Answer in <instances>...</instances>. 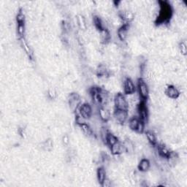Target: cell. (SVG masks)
<instances>
[{
	"instance_id": "cell-1",
	"label": "cell",
	"mask_w": 187,
	"mask_h": 187,
	"mask_svg": "<svg viewBox=\"0 0 187 187\" xmlns=\"http://www.w3.org/2000/svg\"><path fill=\"white\" fill-rule=\"evenodd\" d=\"M159 4L160 11L157 22L161 23L168 21L169 18H170L172 16V9L170 5L167 2H159Z\"/></svg>"
},
{
	"instance_id": "cell-2",
	"label": "cell",
	"mask_w": 187,
	"mask_h": 187,
	"mask_svg": "<svg viewBox=\"0 0 187 187\" xmlns=\"http://www.w3.org/2000/svg\"><path fill=\"white\" fill-rule=\"evenodd\" d=\"M114 104H115L116 109L127 110L128 103L127 99L121 93H118L116 94L115 99H114Z\"/></svg>"
},
{
	"instance_id": "cell-3",
	"label": "cell",
	"mask_w": 187,
	"mask_h": 187,
	"mask_svg": "<svg viewBox=\"0 0 187 187\" xmlns=\"http://www.w3.org/2000/svg\"><path fill=\"white\" fill-rule=\"evenodd\" d=\"M138 91H139L140 97H141L142 100L146 101L148 97H149V88L146 84V83L143 80V79H139L137 82Z\"/></svg>"
},
{
	"instance_id": "cell-4",
	"label": "cell",
	"mask_w": 187,
	"mask_h": 187,
	"mask_svg": "<svg viewBox=\"0 0 187 187\" xmlns=\"http://www.w3.org/2000/svg\"><path fill=\"white\" fill-rule=\"evenodd\" d=\"M138 110V113H139V119L141 121H143V122L146 123V121H147L148 116H149V113H148V109L146 105V101L145 100H141L140 103L139 104L137 107Z\"/></svg>"
},
{
	"instance_id": "cell-5",
	"label": "cell",
	"mask_w": 187,
	"mask_h": 187,
	"mask_svg": "<svg viewBox=\"0 0 187 187\" xmlns=\"http://www.w3.org/2000/svg\"><path fill=\"white\" fill-rule=\"evenodd\" d=\"M79 114L84 119H90L92 115V109L91 105L88 103H84L80 107Z\"/></svg>"
},
{
	"instance_id": "cell-6",
	"label": "cell",
	"mask_w": 187,
	"mask_h": 187,
	"mask_svg": "<svg viewBox=\"0 0 187 187\" xmlns=\"http://www.w3.org/2000/svg\"><path fill=\"white\" fill-rule=\"evenodd\" d=\"M69 104L72 110H76L77 107L80 103V97L79 94L76 93H72L69 96Z\"/></svg>"
},
{
	"instance_id": "cell-7",
	"label": "cell",
	"mask_w": 187,
	"mask_h": 187,
	"mask_svg": "<svg viewBox=\"0 0 187 187\" xmlns=\"http://www.w3.org/2000/svg\"><path fill=\"white\" fill-rule=\"evenodd\" d=\"M136 88L130 78H127L124 83V92L126 94H132L135 92Z\"/></svg>"
},
{
	"instance_id": "cell-8",
	"label": "cell",
	"mask_w": 187,
	"mask_h": 187,
	"mask_svg": "<svg viewBox=\"0 0 187 187\" xmlns=\"http://www.w3.org/2000/svg\"><path fill=\"white\" fill-rule=\"evenodd\" d=\"M114 116H115L116 120L119 121V123L124 124L127 121L128 117L127 110L116 109L115 112H114Z\"/></svg>"
},
{
	"instance_id": "cell-9",
	"label": "cell",
	"mask_w": 187,
	"mask_h": 187,
	"mask_svg": "<svg viewBox=\"0 0 187 187\" xmlns=\"http://www.w3.org/2000/svg\"><path fill=\"white\" fill-rule=\"evenodd\" d=\"M165 94L171 99H177L180 96L179 91L173 86H169L165 90Z\"/></svg>"
},
{
	"instance_id": "cell-10",
	"label": "cell",
	"mask_w": 187,
	"mask_h": 187,
	"mask_svg": "<svg viewBox=\"0 0 187 187\" xmlns=\"http://www.w3.org/2000/svg\"><path fill=\"white\" fill-rule=\"evenodd\" d=\"M128 28H129V24L128 23H124L118 30V37H119V38L120 39L121 41H124L126 38H127Z\"/></svg>"
},
{
	"instance_id": "cell-11",
	"label": "cell",
	"mask_w": 187,
	"mask_h": 187,
	"mask_svg": "<svg viewBox=\"0 0 187 187\" xmlns=\"http://www.w3.org/2000/svg\"><path fill=\"white\" fill-rule=\"evenodd\" d=\"M97 180H98V182L99 183V184L102 185L103 183V182L106 180V171L105 170V168L103 167H99L97 170Z\"/></svg>"
},
{
	"instance_id": "cell-12",
	"label": "cell",
	"mask_w": 187,
	"mask_h": 187,
	"mask_svg": "<svg viewBox=\"0 0 187 187\" xmlns=\"http://www.w3.org/2000/svg\"><path fill=\"white\" fill-rule=\"evenodd\" d=\"M158 151H159V154L160 156H162V157L167 158V159L169 157L170 155L171 154V152L168 150L166 146H164V145L161 144L158 146Z\"/></svg>"
},
{
	"instance_id": "cell-13",
	"label": "cell",
	"mask_w": 187,
	"mask_h": 187,
	"mask_svg": "<svg viewBox=\"0 0 187 187\" xmlns=\"http://www.w3.org/2000/svg\"><path fill=\"white\" fill-rule=\"evenodd\" d=\"M99 115L100 116L101 119L104 121H107L110 118V112L105 107H100L99 108Z\"/></svg>"
},
{
	"instance_id": "cell-14",
	"label": "cell",
	"mask_w": 187,
	"mask_h": 187,
	"mask_svg": "<svg viewBox=\"0 0 187 187\" xmlns=\"http://www.w3.org/2000/svg\"><path fill=\"white\" fill-rule=\"evenodd\" d=\"M150 168V162L148 159H143L140 161L138 164V169L142 172H146L149 170Z\"/></svg>"
},
{
	"instance_id": "cell-15",
	"label": "cell",
	"mask_w": 187,
	"mask_h": 187,
	"mask_svg": "<svg viewBox=\"0 0 187 187\" xmlns=\"http://www.w3.org/2000/svg\"><path fill=\"white\" fill-rule=\"evenodd\" d=\"M118 142H119V140H118V138L116 136L111 134V133H108L107 138H106V144H107L110 147H111V146H113L114 144H116Z\"/></svg>"
},
{
	"instance_id": "cell-16",
	"label": "cell",
	"mask_w": 187,
	"mask_h": 187,
	"mask_svg": "<svg viewBox=\"0 0 187 187\" xmlns=\"http://www.w3.org/2000/svg\"><path fill=\"white\" fill-rule=\"evenodd\" d=\"M111 153L114 155H117L121 154L122 152V146L119 142L116 143V144H114L113 146H112L110 147Z\"/></svg>"
},
{
	"instance_id": "cell-17",
	"label": "cell",
	"mask_w": 187,
	"mask_h": 187,
	"mask_svg": "<svg viewBox=\"0 0 187 187\" xmlns=\"http://www.w3.org/2000/svg\"><path fill=\"white\" fill-rule=\"evenodd\" d=\"M21 45H22L23 49H24L25 52L26 53V54H27L28 56L29 57L30 59H33V53H32V50L30 49L29 47L28 44L26 43V42H25V40H23V38L21 39Z\"/></svg>"
},
{
	"instance_id": "cell-18",
	"label": "cell",
	"mask_w": 187,
	"mask_h": 187,
	"mask_svg": "<svg viewBox=\"0 0 187 187\" xmlns=\"http://www.w3.org/2000/svg\"><path fill=\"white\" fill-rule=\"evenodd\" d=\"M146 137H147L148 140L149 141V143H151V145H153V146H156V145L157 144L156 137L154 133H153L152 132H151V131H147V132H146Z\"/></svg>"
},
{
	"instance_id": "cell-19",
	"label": "cell",
	"mask_w": 187,
	"mask_h": 187,
	"mask_svg": "<svg viewBox=\"0 0 187 187\" xmlns=\"http://www.w3.org/2000/svg\"><path fill=\"white\" fill-rule=\"evenodd\" d=\"M140 119H137V118L136 117L132 118V119L129 120V128H130L131 129H132V130L136 131V129H137V128L138 127V124H139L140 123Z\"/></svg>"
},
{
	"instance_id": "cell-20",
	"label": "cell",
	"mask_w": 187,
	"mask_h": 187,
	"mask_svg": "<svg viewBox=\"0 0 187 187\" xmlns=\"http://www.w3.org/2000/svg\"><path fill=\"white\" fill-rule=\"evenodd\" d=\"M77 24L80 26V28L83 30L86 29V21L84 19L83 16H82L81 15H78L77 17Z\"/></svg>"
},
{
	"instance_id": "cell-21",
	"label": "cell",
	"mask_w": 187,
	"mask_h": 187,
	"mask_svg": "<svg viewBox=\"0 0 187 187\" xmlns=\"http://www.w3.org/2000/svg\"><path fill=\"white\" fill-rule=\"evenodd\" d=\"M79 126H80V127L81 128L83 132L85 133V134H88V135H92V131L88 124H86V123L84 122V123H82V124H79Z\"/></svg>"
},
{
	"instance_id": "cell-22",
	"label": "cell",
	"mask_w": 187,
	"mask_h": 187,
	"mask_svg": "<svg viewBox=\"0 0 187 187\" xmlns=\"http://www.w3.org/2000/svg\"><path fill=\"white\" fill-rule=\"evenodd\" d=\"M94 26H95V27L97 28L98 30H99V32H101L102 30L104 29L103 26H102V21H101V19L99 18L98 16H94Z\"/></svg>"
},
{
	"instance_id": "cell-23",
	"label": "cell",
	"mask_w": 187,
	"mask_h": 187,
	"mask_svg": "<svg viewBox=\"0 0 187 187\" xmlns=\"http://www.w3.org/2000/svg\"><path fill=\"white\" fill-rule=\"evenodd\" d=\"M18 34L19 35L20 38H23L25 34V23H18Z\"/></svg>"
},
{
	"instance_id": "cell-24",
	"label": "cell",
	"mask_w": 187,
	"mask_h": 187,
	"mask_svg": "<svg viewBox=\"0 0 187 187\" xmlns=\"http://www.w3.org/2000/svg\"><path fill=\"white\" fill-rule=\"evenodd\" d=\"M16 21H17V23H25L24 13H23L21 10L19 12H18V15H17Z\"/></svg>"
},
{
	"instance_id": "cell-25",
	"label": "cell",
	"mask_w": 187,
	"mask_h": 187,
	"mask_svg": "<svg viewBox=\"0 0 187 187\" xmlns=\"http://www.w3.org/2000/svg\"><path fill=\"white\" fill-rule=\"evenodd\" d=\"M97 75L100 77H105L107 75V70H106L105 67L101 66L99 67L97 70Z\"/></svg>"
},
{
	"instance_id": "cell-26",
	"label": "cell",
	"mask_w": 187,
	"mask_h": 187,
	"mask_svg": "<svg viewBox=\"0 0 187 187\" xmlns=\"http://www.w3.org/2000/svg\"><path fill=\"white\" fill-rule=\"evenodd\" d=\"M144 129H145V123L143 122V121L140 120V123L139 124H138V127L137 128V129H136V131L139 133H142L144 132Z\"/></svg>"
},
{
	"instance_id": "cell-27",
	"label": "cell",
	"mask_w": 187,
	"mask_h": 187,
	"mask_svg": "<svg viewBox=\"0 0 187 187\" xmlns=\"http://www.w3.org/2000/svg\"><path fill=\"white\" fill-rule=\"evenodd\" d=\"M52 146H53V143L50 140H48L44 143V147L47 151H50L52 149Z\"/></svg>"
},
{
	"instance_id": "cell-28",
	"label": "cell",
	"mask_w": 187,
	"mask_h": 187,
	"mask_svg": "<svg viewBox=\"0 0 187 187\" xmlns=\"http://www.w3.org/2000/svg\"><path fill=\"white\" fill-rule=\"evenodd\" d=\"M179 48H180V50H181V52L182 54L186 55V52H187V48H186V44H185L184 43H180Z\"/></svg>"
},
{
	"instance_id": "cell-29",
	"label": "cell",
	"mask_w": 187,
	"mask_h": 187,
	"mask_svg": "<svg viewBox=\"0 0 187 187\" xmlns=\"http://www.w3.org/2000/svg\"><path fill=\"white\" fill-rule=\"evenodd\" d=\"M108 132H107V130H106L105 129H102V131H101V137H102V139L103 140L104 142H106V138H107V134H108Z\"/></svg>"
},
{
	"instance_id": "cell-30",
	"label": "cell",
	"mask_w": 187,
	"mask_h": 187,
	"mask_svg": "<svg viewBox=\"0 0 187 187\" xmlns=\"http://www.w3.org/2000/svg\"><path fill=\"white\" fill-rule=\"evenodd\" d=\"M48 97L50 99H55V97H56V92L54 89H51L48 91Z\"/></svg>"
},
{
	"instance_id": "cell-31",
	"label": "cell",
	"mask_w": 187,
	"mask_h": 187,
	"mask_svg": "<svg viewBox=\"0 0 187 187\" xmlns=\"http://www.w3.org/2000/svg\"><path fill=\"white\" fill-rule=\"evenodd\" d=\"M62 142L65 145H68L69 143H70V139H69V137L67 135L63 136L62 137Z\"/></svg>"
}]
</instances>
